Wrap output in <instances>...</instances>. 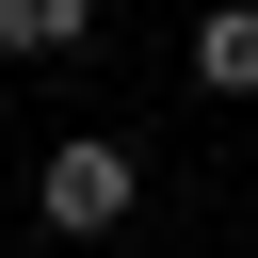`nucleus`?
Returning a JSON list of instances; mask_svg holds the SVG:
<instances>
[{
    "label": "nucleus",
    "mask_w": 258,
    "mask_h": 258,
    "mask_svg": "<svg viewBox=\"0 0 258 258\" xmlns=\"http://www.w3.org/2000/svg\"><path fill=\"white\" fill-rule=\"evenodd\" d=\"M129 194H145V161H129L113 129H81V145H48V161H32L48 242H113V226H129Z\"/></svg>",
    "instance_id": "1"
},
{
    "label": "nucleus",
    "mask_w": 258,
    "mask_h": 258,
    "mask_svg": "<svg viewBox=\"0 0 258 258\" xmlns=\"http://www.w3.org/2000/svg\"><path fill=\"white\" fill-rule=\"evenodd\" d=\"M194 81L210 97H258V0H210L194 16Z\"/></svg>",
    "instance_id": "2"
},
{
    "label": "nucleus",
    "mask_w": 258,
    "mask_h": 258,
    "mask_svg": "<svg viewBox=\"0 0 258 258\" xmlns=\"http://www.w3.org/2000/svg\"><path fill=\"white\" fill-rule=\"evenodd\" d=\"M81 32H97V0H0V48L16 64H64Z\"/></svg>",
    "instance_id": "3"
},
{
    "label": "nucleus",
    "mask_w": 258,
    "mask_h": 258,
    "mask_svg": "<svg viewBox=\"0 0 258 258\" xmlns=\"http://www.w3.org/2000/svg\"><path fill=\"white\" fill-rule=\"evenodd\" d=\"M16 258H64V242H16Z\"/></svg>",
    "instance_id": "4"
}]
</instances>
